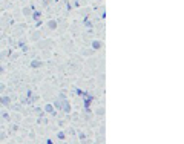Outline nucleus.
I'll return each instance as SVG.
<instances>
[{"mask_svg":"<svg viewBox=\"0 0 184 144\" xmlns=\"http://www.w3.org/2000/svg\"><path fill=\"white\" fill-rule=\"evenodd\" d=\"M92 48H94V49H100V48H101V43H100V41H94V43H92Z\"/></svg>","mask_w":184,"mask_h":144,"instance_id":"nucleus-5","label":"nucleus"},{"mask_svg":"<svg viewBox=\"0 0 184 144\" xmlns=\"http://www.w3.org/2000/svg\"><path fill=\"white\" fill-rule=\"evenodd\" d=\"M40 16H41V14H40V12H38V11H36V12H34V14H32V18H34V20H40Z\"/></svg>","mask_w":184,"mask_h":144,"instance_id":"nucleus-6","label":"nucleus"},{"mask_svg":"<svg viewBox=\"0 0 184 144\" xmlns=\"http://www.w3.org/2000/svg\"><path fill=\"white\" fill-rule=\"evenodd\" d=\"M31 66H32V68H40L41 63H40L38 60H34V61H31Z\"/></svg>","mask_w":184,"mask_h":144,"instance_id":"nucleus-4","label":"nucleus"},{"mask_svg":"<svg viewBox=\"0 0 184 144\" xmlns=\"http://www.w3.org/2000/svg\"><path fill=\"white\" fill-rule=\"evenodd\" d=\"M0 101H2V104H6L8 106L11 100H9V97H0Z\"/></svg>","mask_w":184,"mask_h":144,"instance_id":"nucleus-2","label":"nucleus"},{"mask_svg":"<svg viewBox=\"0 0 184 144\" xmlns=\"http://www.w3.org/2000/svg\"><path fill=\"white\" fill-rule=\"evenodd\" d=\"M55 26H57V23H55L54 20H52V22H49V28H51V29H54Z\"/></svg>","mask_w":184,"mask_h":144,"instance_id":"nucleus-7","label":"nucleus"},{"mask_svg":"<svg viewBox=\"0 0 184 144\" xmlns=\"http://www.w3.org/2000/svg\"><path fill=\"white\" fill-rule=\"evenodd\" d=\"M61 109H63L65 112L69 113V112H71V104H69L68 101H61Z\"/></svg>","mask_w":184,"mask_h":144,"instance_id":"nucleus-1","label":"nucleus"},{"mask_svg":"<svg viewBox=\"0 0 184 144\" xmlns=\"http://www.w3.org/2000/svg\"><path fill=\"white\" fill-rule=\"evenodd\" d=\"M45 110H46L48 113H54V108H52V104H46V106H45Z\"/></svg>","mask_w":184,"mask_h":144,"instance_id":"nucleus-3","label":"nucleus"},{"mask_svg":"<svg viewBox=\"0 0 184 144\" xmlns=\"http://www.w3.org/2000/svg\"><path fill=\"white\" fill-rule=\"evenodd\" d=\"M58 138H60V140H63V138H65V133H63V132H60V133H58Z\"/></svg>","mask_w":184,"mask_h":144,"instance_id":"nucleus-8","label":"nucleus"},{"mask_svg":"<svg viewBox=\"0 0 184 144\" xmlns=\"http://www.w3.org/2000/svg\"><path fill=\"white\" fill-rule=\"evenodd\" d=\"M0 72H3V69H2V66H0Z\"/></svg>","mask_w":184,"mask_h":144,"instance_id":"nucleus-9","label":"nucleus"}]
</instances>
